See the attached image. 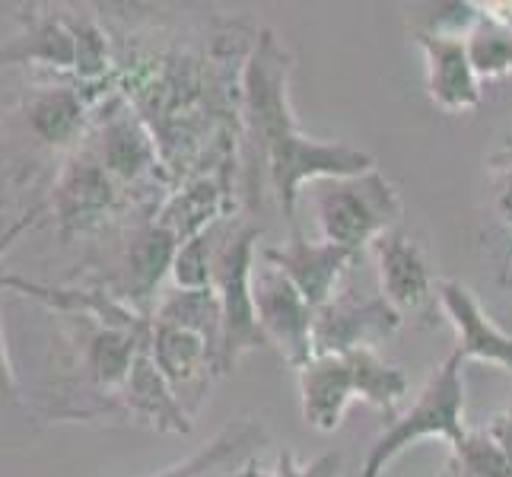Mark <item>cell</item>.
I'll return each instance as SVG.
<instances>
[{
    "label": "cell",
    "instance_id": "obj_1",
    "mask_svg": "<svg viewBox=\"0 0 512 477\" xmlns=\"http://www.w3.org/2000/svg\"><path fill=\"white\" fill-rule=\"evenodd\" d=\"M290 74V51L271 29H261L255 48L242 64V137L252 156L249 172L261 169L280 214L290 229H299L296 204L303 185L363 175L376 169V159L347 144H322L299 131L290 105Z\"/></svg>",
    "mask_w": 512,
    "mask_h": 477
},
{
    "label": "cell",
    "instance_id": "obj_2",
    "mask_svg": "<svg viewBox=\"0 0 512 477\" xmlns=\"http://www.w3.org/2000/svg\"><path fill=\"white\" fill-rule=\"evenodd\" d=\"M462 357L452 350L439 363L427 385L404 414H398L369 449L360 477H382L395 458L411 449L420 439H446L452 452L468 439L465 430V382H462Z\"/></svg>",
    "mask_w": 512,
    "mask_h": 477
},
{
    "label": "cell",
    "instance_id": "obj_3",
    "mask_svg": "<svg viewBox=\"0 0 512 477\" xmlns=\"http://www.w3.org/2000/svg\"><path fill=\"white\" fill-rule=\"evenodd\" d=\"M312 210L325 242L363 255L366 245L401 223L404 201L392 179H385L379 169H369L347 179L312 182Z\"/></svg>",
    "mask_w": 512,
    "mask_h": 477
},
{
    "label": "cell",
    "instance_id": "obj_4",
    "mask_svg": "<svg viewBox=\"0 0 512 477\" xmlns=\"http://www.w3.org/2000/svg\"><path fill=\"white\" fill-rule=\"evenodd\" d=\"M261 229L255 223L229 220L226 236L220 242L214 293L223 309V350H220V376H226L245 353L268 347V338L258 328L255 315V249Z\"/></svg>",
    "mask_w": 512,
    "mask_h": 477
},
{
    "label": "cell",
    "instance_id": "obj_5",
    "mask_svg": "<svg viewBox=\"0 0 512 477\" xmlns=\"http://www.w3.org/2000/svg\"><path fill=\"white\" fill-rule=\"evenodd\" d=\"M404 315L392 309L382 296L357 299L353 293H338L315 312L312 350L315 357H347L357 350H376L401 328Z\"/></svg>",
    "mask_w": 512,
    "mask_h": 477
},
{
    "label": "cell",
    "instance_id": "obj_6",
    "mask_svg": "<svg viewBox=\"0 0 512 477\" xmlns=\"http://www.w3.org/2000/svg\"><path fill=\"white\" fill-rule=\"evenodd\" d=\"M252 293H255L258 328L264 338H268V344H274L280 350V357L293 369L306 366L315 357V350H312L315 309L268 261H264L261 268H255Z\"/></svg>",
    "mask_w": 512,
    "mask_h": 477
},
{
    "label": "cell",
    "instance_id": "obj_7",
    "mask_svg": "<svg viewBox=\"0 0 512 477\" xmlns=\"http://www.w3.org/2000/svg\"><path fill=\"white\" fill-rule=\"evenodd\" d=\"M261 261L274 264V268L303 293L306 303L319 312L325 303H331V299L338 296V280L350 264L360 261V252H350L344 245H334L325 239L309 242L299 229H290V239L284 245L264 249Z\"/></svg>",
    "mask_w": 512,
    "mask_h": 477
},
{
    "label": "cell",
    "instance_id": "obj_8",
    "mask_svg": "<svg viewBox=\"0 0 512 477\" xmlns=\"http://www.w3.org/2000/svg\"><path fill=\"white\" fill-rule=\"evenodd\" d=\"M147 347H150L153 363L160 366V373L172 385V392L185 404V411L194 414L207 395L210 379L220 376L210 347L198 338V334L172 328V325H160V322L150 325Z\"/></svg>",
    "mask_w": 512,
    "mask_h": 477
},
{
    "label": "cell",
    "instance_id": "obj_9",
    "mask_svg": "<svg viewBox=\"0 0 512 477\" xmlns=\"http://www.w3.org/2000/svg\"><path fill=\"white\" fill-rule=\"evenodd\" d=\"M414 39L427 61V90L443 112L462 115L481 105V77L474 74L465 39L436 32H414Z\"/></svg>",
    "mask_w": 512,
    "mask_h": 477
},
{
    "label": "cell",
    "instance_id": "obj_10",
    "mask_svg": "<svg viewBox=\"0 0 512 477\" xmlns=\"http://www.w3.org/2000/svg\"><path fill=\"white\" fill-rule=\"evenodd\" d=\"M439 306L455 328V353L462 360H484L512 373V334L500 331L474 293L458 280H439Z\"/></svg>",
    "mask_w": 512,
    "mask_h": 477
},
{
    "label": "cell",
    "instance_id": "obj_11",
    "mask_svg": "<svg viewBox=\"0 0 512 477\" xmlns=\"http://www.w3.org/2000/svg\"><path fill=\"white\" fill-rule=\"evenodd\" d=\"M379 261V296L401 315L420 312L433 296V274L420 245L401 233H385L373 242Z\"/></svg>",
    "mask_w": 512,
    "mask_h": 477
},
{
    "label": "cell",
    "instance_id": "obj_12",
    "mask_svg": "<svg viewBox=\"0 0 512 477\" xmlns=\"http://www.w3.org/2000/svg\"><path fill=\"white\" fill-rule=\"evenodd\" d=\"M296 382L303 420L319 433L338 430L347 408L357 401L347 357H312L306 366L296 369Z\"/></svg>",
    "mask_w": 512,
    "mask_h": 477
},
{
    "label": "cell",
    "instance_id": "obj_13",
    "mask_svg": "<svg viewBox=\"0 0 512 477\" xmlns=\"http://www.w3.org/2000/svg\"><path fill=\"white\" fill-rule=\"evenodd\" d=\"M121 398H125L128 411L147 420L153 430L160 433H191V414L179 395L172 392V385L160 373V366L153 363L150 347L140 350V357L131 366L128 382L121 385Z\"/></svg>",
    "mask_w": 512,
    "mask_h": 477
},
{
    "label": "cell",
    "instance_id": "obj_14",
    "mask_svg": "<svg viewBox=\"0 0 512 477\" xmlns=\"http://www.w3.org/2000/svg\"><path fill=\"white\" fill-rule=\"evenodd\" d=\"M229 207H233V201H229L226 185L210 179V175H198L185 188L172 191V198L163 204L156 223H163L179 242H188L191 236L226 220Z\"/></svg>",
    "mask_w": 512,
    "mask_h": 477
},
{
    "label": "cell",
    "instance_id": "obj_15",
    "mask_svg": "<svg viewBox=\"0 0 512 477\" xmlns=\"http://www.w3.org/2000/svg\"><path fill=\"white\" fill-rule=\"evenodd\" d=\"M153 322L172 325L198 334V338L210 347L217 360V373H220V350H223V309L214 287L207 290H175L169 293L160 309H156Z\"/></svg>",
    "mask_w": 512,
    "mask_h": 477
},
{
    "label": "cell",
    "instance_id": "obj_16",
    "mask_svg": "<svg viewBox=\"0 0 512 477\" xmlns=\"http://www.w3.org/2000/svg\"><path fill=\"white\" fill-rule=\"evenodd\" d=\"M179 239H175L163 223H150L131 239L128 249V284L131 299L147 303L160 290L163 277L172 274L175 255H179Z\"/></svg>",
    "mask_w": 512,
    "mask_h": 477
},
{
    "label": "cell",
    "instance_id": "obj_17",
    "mask_svg": "<svg viewBox=\"0 0 512 477\" xmlns=\"http://www.w3.org/2000/svg\"><path fill=\"white\" fill-rule=\"evenodd\" d=\"M156 140L153 134L140 125L128 112L109 121L105 128V144H102V166L112 179L134 182L140 175H147L156 166Z\"/></svg>",
    "mask_w": 512,
    "mask_h": 477
},
{
    "label": "cell",
    "instance_id": "obj_18",
    "mask_svg": "<svg viewBox=\"0 0 512 477\" xmlns=\"http://www.w3.org/2000/svg\"><path fill=\"white\" fill-rule=\"evenodd\" d=\"M350 373H353V388H357V401L373 404V408L392 414L401 398L408 395V376L398 366L385 363L376 350H357L347 353Z\"/></svg>",
    "mask_w": 512,
    "mask_h": 477
},
{
    "label": "cell",
    "instance_id": "obj_19",
    "mask_svg": "<svg viewBox=\"0 0 512 477\" xmlns=\"http://www.w3.org/2000/svg\"><path fill=\"white\" fill-rule=\"evenodd\" d=\"M261 443H264V430L258 427V423L239 420V423H233V427H226L207 449L191 455L185 465L172 468L160 477H204V474H214V471L236 468L239 458L252 446H261Z\"/></svg>",
    "mask_w": 512,
    "mask_h": 477
},
{
    "label": "cell",
    "instance_id": "obj_20",
    "mask_svg": "<svg viewBox=\"0 0 512 477\" xmlns=\"http://www.w3.org/2000/svg\"><path fill=\"white\" fill-rule=\"evenodd\" d=\"M233 217H226L214 223L204 233L191 236L188 242L179 245V255L172 264V280L175 290H207L214 287V271H217V255H220V242L226 236V226Z\"/></svg>",
    "mask_w": 512,
    "mask_h": 477
},
{
    "label": "cell",
    "instance_id": "obj_21",
    "mask_svg": "<svg viewBox=\"0 0 512 477\" xmlns=\"http://www.w3.org/2000/svg\"><path fill=\"white\" fill-rule=\"evenodd\" d=\"M115 204V182L105 166H83L64 182V214L70 220H93Z\"/></svg>",
    "mask_w": 512,
    "mask_h": 477
},
{
    "label": "cell",
    "instance_id": "obj_22",
    "mask_svg": "<svg viewBox=\"0 0 512 477\" xmlns=\"http://www.w3.org/2000/svg\"><path fill=\"white\" fill-rule=\"evenodd\" d=\"M465 42H468L474 74L481 80H500V77L512 74V29L509 26L490 20L484 13V20L474 26V32Z\"/></svg>",
    "mask_w": 512,
    "mask_h": 477
},
{
    "label": "cell",
    "instance_id": "obj_23",
    "mask_svg": "<svg viewBox=\"0 0 512 477\" xmlns=\"http://www.w3.org/2000/svg\"><path fill=\"white\" fill-rule=\"evenodd\" d=\"M83 118H86V105L70 90H55L32 105V128L48 144H70L80 134Z\"/></svg>",
    "mask_w": 512,
    "mask_h": 477
},
{
    "label": "cell",
    "instance_id": "obj_24",
    "mask_svg": "<svg viewBox=\"0 0 512 477\" xmlns=\"http://www.w3.org/2000/svg\"><path fill=\"white\" fill-rule=\"evenodd\" d=\"M458 474L465 477H512L509 458L500 452V446L484 433H468V439L455 449V465Z\"/></svg>",
    "mask_w": 512,
    "mask_h": 477
},
{
    "label": "cell",
    "instance_id": "obj_25",
    "mask_svg": "<svg viewBox=\"0 0 512 477\" xmlns=\"http://www.w3.org/2000/svg\"><path fill=\"white\" fill-rule=\"evenodd\" d=\"M74 39H77V74L83 80H99L109 70V45H105L102 32L90 23H74Z\"/></svg>",
    "mask_w": 512,
    "mask_h": 477
},
{
    "label": "cell",
    "instance_id": "obj_26",
    "mask_svg": "<svg viewBox=\"0 0 512 477\" xmlns=\"http://www.w3.org/2000/svg\"><path fill=\"white\" fill-rule=\"evenodd\" d=\"M252 477H341V455L328 452V455H319L309 465H299L296 455L290 449H284L277 455L274 471H261V465L255 462Z\"/></svg>",
    "mask_w": 512,
    "mask_h": 477
},
{
    "label": "cell",
    "instance_id": "obj_27",
    "mask_svg": "<svg viewBox=\"0 0 512 477\" xmlns=\"http://www.w3.org/2000/svg\"><path fill=\"white\" fill-rule=\"evenodd\" d=\"M487 436L493 439V443L500 446V452L509 458V465H512V408L500 411L497 417L490 420V427H487Z\"/></svg>",
    "mask_w": 512,
    "mask_h": 477
},
{
    "label": "cell",
    "instance_id": "obj_28",
    "mask_svg": "<svg viewBox=\"0 0 512 477\" xmlns=\"http://www.w3.org/2000/svg\"><path fill=\"white\" fill-rule=\"evenodd\" d=\"M497 214L512 229V169H503V182L497 191Z\"/></svg>",
    "mask_w": 512,
    "mask_h": 477
},
{
    "label": "cell",
    "instance_id": "obj_29",
    "mask_svg": "<svg viewBox=\"0 0 512 477\" xmlns=\"http://www.w3.org/2000/svg\"><path fill=\"white\" fill-rule=\"evenodd\" d=\"M13 388V373L7 363V350H4V338H0V395H7Z\"/></svg>",
    "mask_w": 512,
    "mask_h": 477
},
{
    "label": "cell",
    "instance_id": "obj_30",
    "mask_svg": "<svg viewBox=\"0 0 512 477\" xmlns=\"http://www.w3.org/2000/svg\"><path fill=\"white\" fill-rule=\"evenodd\" d=\"M252 468H255V462H245V465L226 468V471H214V474H204V477H252Z\"/></svg>",
    "mask_w": 512,
    "mask_h": 477
},
{
    "label": "cell",
    "instance_id": "obj_31",
    "mask_svg": "<svg viewBox=\"0 0 512 477\" xmlns=\"http://www.w3.org/2000/svg\"><path fill=\"white\" fill-rule=\"evenodd\" d=\"M493 169H512V140H509V144H503V150L497 153V156H493Z\"/></svg>",
    "mask_w": 512,
    "mask_h": 477
},
{
    "label": "cell",
    "instance_id": "obj_32",
    "mask_svg": "<svg viewBox=\"0 0 512 477\" xmlns=\"http://www.w3.org/2000/svg\"><path fill=\"white\" fill-rule=\"evenodd\" d=\"M503 284L512 290V258H509V264H506V277H503Z\"/></svg>",
    "mask_w": 512,
    "mask_h": 477
}]
</instances>
